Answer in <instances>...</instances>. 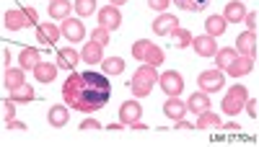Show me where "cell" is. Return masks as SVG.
Returning <instances> with one entry per match:
<instances>
[{"label": "cell", "mask_w": 259, "mask_h": 147, "mask_svg": "<svg viewBox=\"0 0 259 147\" xmlns=\"http://www.w3.org/2000/svg\"><path fill=\"white\" fill-rule=\"evenodd\" d=\"M112 98V83L109 75L104 72H70L68 80L62 83V101L68 103L70 109L83 111V114H94L99 109H104Z\"/></svg>", "instance_id": "cell-1"}, {"label": "cell", "mask_w": 259, "mask_h": 147, "mask_svg": "<svg viewBox=\"0 0 259 147\" xmlns=\"http://www.w3.org/2000/svg\"><path fill=\"white\" fill-rule=\"evenodd\" d=\"M156 83H158V70L150 65H140L138 72L133 75V80H130V91L135 93V98H145V96H150Z\"/></svg>", "instance_id": "cell-2"}, {"label": "cell", "mask_w": 259, "mask_h": 147, "mask_svg": "<svg viewBox=\"0 0 259 147\" xmlns=\"http://www.w3.org/2000/svg\"><path fill=\"white\" fill-rule=\"evenodd\" d=\"M246 98H249V91H246V86H241V83H233V86L226 91V96H223V114H228V116H236V114H241L244 111V103H246Z\"/></svg>", "instance_id": "cell-3"}, {"label": "cell", "mask_w": 259, "mask_h": 147, "mask_svg": "<svg viewBox=\"0 0 259 147\" xmlns=\"http://www.w3.org/2000/svg\"><path fill=\"white\" fill-rule=\"evenodd\" d=\"M156 86H161V91H163L166 96H182V91H184V78H182V72H177V70H166V72L158 75Z\"/></svg>", "instance_id": "cell-4"}, {"label": "cell", "mask_w": 259, "mask_h": 147, "mask_svg": "<svg viewBox=\"0 0 259 147\" xmlns=\"http://www.w3.org/2000/svg\"><path fill=\"white\" fill-rule=\"evenodd\" d=\"M197 83H200V91L205 93H215V91H223V83H226V72L223 70H202L197 75Z\"/></svg>", "instance_id": "cell-5"}, {"label": "cell", "mask_w": 259, "mask_h": 147, "mask_svg": "<svg viewBox=\"0 0 259 147\" xmlns=\"http://www.w3.org/2000/svg\"><path fill=\"white\" fill-rule=\"evenodd\" d=\"M60 34L68 39V41H83L85 36V26H83V21L78 18H62V26H60Z\"/></svg>", "instance_id": "cell-6"}, {"label": "cell", "mask_w": 259, "mask_h": 147, "mask_svg": "<svg viewBox=\"0 0 259 147\" xmlns=\"http://www.w3.org/2000/svg\"><path fill=\"white\" fill-rule=\"evenodd\" d=\"M239 54H244V57H251V59H256V31H244V34H239L236 36V47H233Z\"/></svg>", "instance_id": "cell-7"}, {"label": "cell", "mask_w": 259, "mask_h": 147, "mask_svg": "<svg viewBox=\"0 0 259 147\" xmlns=\"http://www.w3.org/2000/svg\"><path fill=\"white\" fill-rule=\"evenodd\" d=\"M189 47L197 52L200 57H212L215 52H218V41H215V36L200 34V36H192V44Z\"/></svg>", "instance_id": "cell-8"}, {"label": "cell", "mask_w": 259, "mask_h": 147, "mask_svg": "<svg viewBox=\"0 0 259 147\" xmlns=\"http://www.w3.org/2000/svg\"><path fill=\"white\" fill-rule=\"evenodd\" d=\"M99 26L106 29V31L119 29V26H122V13H119V8H114V6L101 8V11H99Z\"/></svg>", "instance_id": "cell-9"}, {"label": "cell", "mask_w": 259, "mask_h": 147, "mask_svg": "<svg viewBox=\"0 0 259 147\" xmlns=\"http://www.w3.org/2000/svg\"><path fill=\"white\" fill-rule=\"evenodd\" d=\"M251 70H254V59H251V57H244V54H236V59L226 67V75H231V78H244V75H249Z\"/></svg>", "instance_id": "cell-10"}, {"label": "cell", "mask_w": 259, "mask_h": 147, "mask_svg": "<svg viewBox=\"0 0 259 147\" xmlns=\"http://www.w3.org/2000/svg\"><path fill=\"white\" fill-rule=\"evenodd\" d=\"M138 119H143V106L133 98V101H124L122 106H119V121L124 124V127H130L133 121H138Z\"/></svg>", "instance_id": "cell-11"}, {"label": "cell", "mask_w": 259, "mask_h": 147, "mask_svg": "<svg viewBox=\"0 0 259 147\" xmlns=\"http://www.w3.org/2000/svg\"><path fill=\"white\" fill-rule=\"evenodd\" d=\"M3 21H6V29H8V31H21V29L31 26L29 18H26V13H24V8H11V11H6Z\"/></svg>", "instance_id": "cell-12"}, {"label": "cell", "mask_w": 259, "mask_h": 147, "mask_svg": "<svg viewBox=\"0 0 259 147\" xmlns=\"http://www.w3.org/2000/svg\"><path fill=\"white\" fill-rule=\"evenodd\" d=\"M163 116L171 121H179L187 116V103L179 101V96H168V101L163 103Z\"/></svg>", "instance_id": "cell-13"}, {"label": "cell", "mask_w": 259, "mask_h": 147, "mask_svg": "<svg viewBox=\"0 0 259 147\" xmlns=\"http://www.w3.org/2000/svg\"><path fill=\"white\" fill-rule=\"evenodd\" d=\"M246 16V6H244V0H228L226 8H223V18H226V24H241Z\"/></svg>", "instance_id": "cell-14"}, {"label": "cell", "mask_w": 259, "mask_h": 147, "mask_svg": "<svg viewBox=\"0 0 259 147\" xmlns=\"http://www.w3.org/2000/svg\"><path fill=\"white\" fill-rule=\"evenodd\" d=\"M78 62H80V54L73 49V47H62V49H57V67L60 70H75L78 67Z\"/></svg>", "instance_id": "cell-15"}, {"label": "cell", "mask_w": 259, "mask_h": 147, "mask_svg": "<svg viewBox=\"0 0 259 147\" xmlns=\"http://www.w3.org/2000/svg\"><path fill=\"white\" fill-rule=\"evenodd\" d=\"M179 26V21L177 16H171V13H158V18L153 21V31L158 36H171V31H174Z\"/></svg>", "instance_id": "cell-16"}, {"label": "cell", "mask_w": 259, "mask_h": 147, "mask_svg": "<svg viewBox=\"0 0 259 147\" xmlns=\"http://www.w3.org/2000/svg\"><path fill=\"white\" fill-rule=\"evenodd\" d=\"M101 59H104V47H99L96 41H85L80 49V62H85V65H99Z\"/></svg>", "instance_id": "cell-17"}, {"label": "cell", "mask_w": 259, "mask_h": 147, "mask_svg": "<svg viewBox=\"0 0 259 147\" xmlns=\"http://www.w3.org/2000/svg\"><path fill=\"white\" fill-rule=\"evenodd\" d=\"M34 78H36V83H55L57 80V65L55 62H36Z\"/></svg>", "instance_id": "cell-18"}, {"label": "cell", "mask_w": 259, "mask_h": 147, "mask_svg": "<svg viewBox=\"0 0 259 147\" xmlns=\"http://www.w3.org/2000/svg\"><path fill=\"white\" fill-rule=\"evenodd\" d=\"M207 109H210V93L197 91V93H192V96L187 98V111H192V114H202V111H207Z\"/></svg>", "instance_id": "cell-19"}, {"label": "cell", "mask_w": 259, "mask_h": 147, "mask_svg": "<svg viewBox=\"0 0 259 147\" xmlns=\"http://www.w3.org/2000/svg\"><path fill=\"white\" fill-rule=\"evenodd\" d=\"M36 39L41 41V44L52 47L55 41L60 39V29H57V24H36Z\"/></svg>", "instance_id": "cell-20"}, {"label": "cell", "mask_w": 259, "mask_h": 147, "mask_svg": "<svg viewBox=\"0 0 259 147\" xmlns=\"http://www.w3.org/2000/svg\"><path fill=\"white\" fill-rule=\"evenodd\" d=\"M68 119H70V111H68V106H62V103H57V106H52V109L47 111V121L52 124L55 129L65 127V124H68Z\"/></svg>", "instance_id": "cell-21"}, {"label": "cell", "mask_w": 259, "mask_h": 147, "mask_svg": "<svg viewBox=\"0 0 259 147\" xmlns=\"http://www.w3.org/2000/svg\"><path fill=\"white\" fill-rule=\"evenodd\" d=\"M36 62H41V54L34 49V47H24L18 54V67L21 70H34Z\"/></svg>", "instance_id": "cell-22"}, {"label": "cell", "mask_w": 259, "mask_h": 147, "mask_svg": "<svg viewBox=\"0 0 259 147\" xmlns=\"http://www.w3.org/2000/svg\"><path fill=\"white\" fill-rule=\"evenodd\" d=\"M194 127H197V129H218V127H223V121H221L218 114H212V111L207 109V111L197 114V121H194Z\"/></svg>", "instance_id": "cell-23"}, {"label": "cell", "mask_w": 259, "mask_h": 147, "mask_svg": "<svg viewBox=\"0 0 259 147\" xmlns=\"http://www.w3.org/2000/svg\"><path fill=\"white\" fill-rule=\"evenodd\" d=\"M226 29H228V24H226V18L223 16H210L207 21H205V31H207V36H223L226 34Z\"/></svg>", "instance_id": "cell-24"}, {"label": "cell", "mask_w": 259, "mask_h": 147, "mask_svg": "<svg viewBox=\"0 0 259 147\" xmlns=\"http://www.w3.org/2000/svg\"><path fill=\"white\" fill-rule=\"evenodd\" d=\"M73 11V3L70 0H50V16L55 21H62V18H68Z\"/></svg>", "instance_id": "cell-25"}, {"label": "cell", "mask_w": 259, "mask_h": 147, "mask_svg": "<svg viewBox=\"0 0 259 147\" xmlns=\"http://www.w3.org/2000/svg\"><path fill=\"white\" fill-rule=\"evenodd\" d=\"M11 101H16V103H31V101H34V88L24 80L21 86H16V88L11 91Z\"/></svg>", "instance_id": "cell-26"}, {"label": "cell", "mask_w": 259, "mask_h": 147, "mask_svg": "<svg viewBox=\"0 0 259 147\" xmlns=\"http://www.w3.org/2000/svg\"><path fill=\"white\" fill-rule=\"evenodd\" d=\"M163 59H166V52H163L161 47H156L153 41H150V44H148V49H145V57H143V62H145V65H150V67H158Z\"/></svg>", "instance_id": "cell-27"}, {"label": "cell", "mask_w": 259, "mask_h": 147, "mask_svg": "<svg viewBox=\"0 0 259 147\" xmlns=\"http://www.w3.org/2000/svg\"><path fill=\"white\" fill-rule=\"evenodd\" d=\"M101 70H104V75H122L124 72V59L122 57H104Z\"/></svg>", "instance_id": "cell-28"}, {"label": "cell", "mask_w": 259, "mask_h": 147, "mask_svg": "<svg viewBox=\"0 0 259 147\" xmlns=\"http://www.w3.org/2000/svg\"><path fill=\"white\" fill-rule=\"evenodd\" d=\"M236 54H239V52H236L233 47H223V49H218V52L212 54V57H215V67H218V70H226L231 62L236 59Z\"/></svg>", "instance_id": "cell-29"}, {"label": "cell", "mask_w": 259, "mask_h": 147, "mask_svg": "<svg viewBox=\"0 0 259 147\" xmlns=\"http://www.w3.org/2000/svg\"><path fill=\"white\" fill-rule=\"evenodd\" d=\"M73 11L78 13V18H89L96 13V0H75Z\"/></svg>", "instance_id": "cell-30"}, {"label": "cell", "mask_w": 259, "mask_h": 147, "mask_svg": "<svg viewBox=\"0 0 259 147\" xmlns=\"http://www.w3.org/2000/svg\"><path fill=\"white\" fill-rule=\"evenodd\" d=\"M171 3H177L187 13H197V11H202V8L210 6V0H171Z\"/></svg>", "instance_id": "cell-31"}, {"label": "cell", "mask_w": 259, "mask_h": 147, "mask_svg": "<svg viewBox=\"0 0 259 147\" xmlns=\"http://www.w3.org/2000/svg\"><path fill=\"white\" fill-rule=\"evenodd\" d=\"M21 83H24V70L21 67H6V88L13 91Z\"/></svg>", "instance_id": "cell-32"}, {"label": "cell", "mask_w": 259, "mask_h": 147, "mask_svg": "<svg viewBox=\"0 0 259 147\" xmlns=\"http://www.w3.org/2000/svg\"><path fill=\"white\" fill-rule=\"evenodd\" d=\"M171 36H174V44L179 47V49H184V47H189L192 44V34L187 31V29H174V31H171Z\"/></svg>", "instance_id": "cell-33"}, {"label": "cell", "mask_w": 259, "mask_h": 147, "mask_svg": "<svg viewBox=\"0 0 259 147\" xmlns=\"http://www.w3.org/2000/svg\"><path fill=\"white\" fill-rule=\"evenodd\" d=\"M91 41H96L99 47H106L112 41V31H106V29H101V26H96L94 31H91Z\"/></svg>", "instance_id": "cell-34"}, {"label": "cell", "mask_w": 259, "mask_h": 147, "mask_svg": "<svg viewBox=\"0 0 259 147\" xmlns=\"http://www.w3.org/2000/svg\"><path fill=\"white\" fill-rule=\"evenodd\" d=\"M148 44H150L148 39H138L135 44H133V57H135L138 62H143V57H145V49H148Z\"/></svg>", "instance_id": "cell-35"}, {"label": "cell", "mask_w": 259, "mask_h": 147, "mask_svg": "<svg viewBox=\"0 0 259 147\" xmlns=\"http://www.w3.org/2000/svg\"><path fill=\"white\" fill-rule=\"evenodd\" d=\"M241 24H246L249 31H256V11H246V16H244Z\"/></svg>", "instance_id": "cell-36"}, {"label": "cell", "mask_w": 259, "mask_h": 147, "mask_svg": "<svg viewBox=\"0 0 259 147\" xmlns=\"http://www.w3.org/2000/svg\"><path fill=\"white\" fill-rule=\"evenodd\" d=\"M168 3H171V0H148V6L153 8V11H158V13H166Z\"/></svg>", "instance_id": "cell-37"}, {"label": "cell", "mask_w": 259, "mask_h": 147, "mask_svg": "<svg viewBox=\"0 0 259 147\" xmlns=\"http://www.w3.org/2000/svg\"><path fill=\"white\" fill-rule=\"evenodd\" d=\"M13 114H16V101H11V98H8V101H6V121L16 119Z\"/></svg>", "instance_id": "cell-38"}, {"label": "cell", "mask_w": 259, "mask_h": 147, "mask_svg": "<svg viewBox=\"0 0 259 147\" xmlns=\"http://www.w3.org/2000/svg\"><path fill=\"white\" fill-rule=\"evenodd\" d=\"M24 13H26V18H29V24H31V26H36V21H39V11H36V8H24Z\"/></svg>", "instance_id": "cell-39"}, {"label": "cell", "mask_w": 259, "mask_h": 147, "mask_svg": "<svg viewBox=\"0 0 259 147\" xmlns=\"http://www.w3.org/2000/svg\"><path fill=\"white\" fill-rule=\"evenodd\" d=\"M244 106H246L249 116H251V119H256V101H254V98H246V103H244Z\"/></svg>", "instance_id": "cell-40"}, {"label": "cell", "mask_w": 259, "mask_h": 147, "mask_svg": "<svg viewBox=\"0 0 259 147\" xmlns=\"http://www.w3.org/2000/svg\"><path fill=\"white\" fill-rule=\"evenodd\" d=\"M6 127H8V129H21V132H24V129H26V124H24V121H18V119H11V121H6Z\"/></svg>", "instance_id": "cell-41"}, {"label": "cell", "mask_w": 259, "mask_h": 147, "mask_svg": "<svg viewBox=\"0 0 259 147\" xmlns=\"http://www.w3.org/2000/svg\"><path fill=\"white\" fill-rule=\"evenodd\" d=\"M99 127H101V124H99L96 119H91V116H89V119H85V121L80 124V129H99Z\"/></svg>", "instance_id": "cell-42"}, {"label": "cell", "mask_w": 259, "mask_h": 147, "mask_svg": "<svg viewBox=\"0 0 259 147\" xmlns=\"http://www.w3.org/2000/svg\"><path fill=\"white\" fill-rule=\"evenodd\" d=\"M124 127V124L119 121V124H106V129H112V132H117V129H122Z\"/></svg>", "instance_id": "cell-43"}, {"label": "cell", "mask_w": 259, "mask_h": 147, "mask_svg": "<svg viewBox=\"0 0 259 147\" xmlns=\"http://www.w3.org/2000/svg\"><path fill=\"white\" fill-rule=\"evenodd\" d=\"M127 0H109V6H114V8H119V6H124Z\"/></svg>", "instance_id": "cell-44"}]
</instances>
